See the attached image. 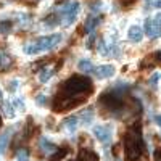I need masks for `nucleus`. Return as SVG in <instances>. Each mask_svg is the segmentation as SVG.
I'll return each mask as SVG.
<instances>
[{
	"mask_svg": "<svg viewBox=\"0 0 161 161\" xmlns=\"http://www.w3.org/2000/svg\"><path fill=\"white\" fill-rule=\"evenodd\" d=\"M124 150H126L127 161L137 159L140 152H142V142H140V139L137 136H134V134H127L126 140H124Z\"/></svg>",
	"mask_w": 161,
	"mask_h": 161,
	"instance_id": "obj_1",
	"label": "nucleus"
},
{
	"mask_svg": "<svg viewBox=\"0 0 161 161\" xmlns=\"http://www.w3.org/2000/svg\"><path fill=\"white\" fill-rule=\"evenodd\" d=\"M77 13H79V2H69V3H66L64 7L60 8V15L63 16V24L64 26H69L74 23L76 16H77Z\"/></svg>",
	"mask_w": 161,
	"mask_h": 161,
	"instance_id": "obj_2",
	"label": "nucleus"
},
{
	"mask_svg": "<svg viewBox=\"0 0 161 161\" xmlns=\"http://www.w3.org/2000/svg\"><path fill=\"white\" fill-rule=\"evenodd\" d=\"M63 40L61 34H53V36H47V37H40L39 40H36V47L39 52H45L50 48H55L60 42Z\"/></svg>",
	"mask_w": 161,
	"mask_h": 161,
	"instance_id": "obj_3",
	"label": "nucleus"
},
{
	"mask_svg": "<svg viewBox=\"0 0 161 161\" xmlns=\"http://www.w3.org/2000/svg\"><path fill=\"white\" fill-rule=\"evenodd\" d=\"M111 134H113L111 126H95L93 127V136L102 143H108L111 140Z\"/></svg>",
	"mask_w": 161,
	"mask_h": 161,
	"instance_id": "obj_4",
	"label": "nucleus"
},
{
	"mask_svg": "<svg viewBox=\"0 0 161 161\" xmlns=\"http://www.w3.org/2000/svg\"><path fill=\"white\" fill-rule=\"evenodd\" d=\"M93 73H95L97 79H108L114 74V66L113 64H102V66H97L93 69Z\"/></svg>",
	"mask_w": 161,
	"mask_h": 161,
	"instance_id": "obj_5",
	"label": "nucleus"
},
{
	"mask_svg": "<svg viewBox=\"0 0 161 161\" xmlns=\"http://www.w3.org/2000/svg\"><path fill=\"white\" fill-rule=\"evenodd\" d=\"M127 37H129L130 42L139 44L140 40L143 39V31L140 29V26H130L129 31H127Z\"/></svg>",
	"mask_w": 161,
	"mask_h": 161,
	"instance_id": "obj_6",
	"label": "nucleus"
},
{
	"mask_svg": "<svg viewBox=\"0 0 161 161\" xmlns=\"http://www.w3.org/2000/svg\"><path fill=\"white\" fill-rule=\"evenodd\" d=\"M79 161H98V155L92 150H80Z\"/></svg>",
	"mask_w": 161,
	"mask_h": 161,
	"instance_id": "obj_7",
	"label": "nucleus"
},
{
	"mask_svg": "<svg viewBox=\"0 0 161 161\" xmlns=\"http://www.w3.org/2000/svg\"><path fill=\"white\" fill-rule=\"evenodd\" d=\"M40 148L44 150V153H55L57 152V145L52 143L48 139L42 137V139H40Z\"/></svg>",
	"mask_w": 161,
	"mask_h": 161,
	"instance_id": "obj_8",
	"label": "nucleus"
},
{
	"mask_svg": "<svg viewBox=\"0 0 161 161\" xmlns=\"http://www.w3.org/2000/svg\"><path fill=\"white\" fill-rule=\"evenodd\" d=\"M10 137H11V129H7L5 134H2L0 136V153H5L7 147L10 143Z\"/></svg>",
	"mask_w": 161,
	"mask_h": 161,
	"instance_id": "obj_9",
	"label": "nucleus"
},
{
	"mask_svg": "<svg viewBox=\"0 0 161 161\" xmlns=\"http://www.w3.org/2000/svg\"><path fill=\"white\" fill-rule=\"evenodd\" d=\"M63 126H64V129L68 130V132H74L76 127H77V118H76V116L66 118V119L63 121Z\"/></svg>",
	"mask_w": 161,
	"mask_h": 161,
	"instance_id": "obj_10",
	"label": "nucleus"
},
{
	"mask_svg": "<svg viewBox=\"0 0 161 161\" xmlns=\"http://www.w3.org/2000/svg\"><path fill=\"white\" fill-rule=\"evenodd\" d=\"M52 76H53V69L52 68H44L42 71L39 73V80L40 82H47Z\"/></svg>",
	"mask_w": 161,
	"mask_h": 161,
	"instance_id": "obj_11",
	"label": "nucleus"
},
{
	"mask_svg": "<svg viewBox=\"0 0 161 161\" xmlns=\"http://www.w3.org/2000/svg\"><path fill=\"white\" fill-rule=\"evenodd\" d=\"M77 66H79V69L82 71V73H90V71H93V69H95V68L92 66V63H90L89 60H80Z\"/></svg>",
	"mask_w": 161,
	"mask_h": 161,
	"instance_id": "obj_12",
	"label": "nucleus"
},
{
	"mask_svg": "<svg viewBox=\"0 0 161 161\" xmlns=\"http://www.w3.org/2000/svg\"><path fill=\"white\" fill-rule=\"evenodd\" d=\"M10 64H11V58L8 55H5V53H0V69H7L10 68Z\"/></svg>",
	"mask_w": 161,
	"mask_h": 161,
	"instance_id": "obj_13",
	"label": "nucleus"
},
{
	"mask_svg": "<svg viewBox=\"0 0 161 161\" xmlns=\"http://www.w3.org/2000/svg\"><path fill=\"white\" fill-rule=\"evenodd\" d=\"M143 29H145V34L152 39L153 31H155V21H152V19H147V21H145V24H143Z\"/></svg>",
	"mask_w": 161,
	"mask_h": 161,
	"instance_id": "obj_14",
	"label": "nucleus"
},
{
	"mask_svg": "<svg viewBox=\"0 0 161 161\" xmlns=\"http://www.w3.org/2000/svg\"><path fill=\"white\" fill-rule=\"evenodd\" d=\"M98 21H100V18H98V16H97V18H90V19L87 21V24H86V31L92 32L93 29L97 28V24H98Z\"/></svg>",
	"mask_w": 161,
	"mask_h": 161,
	"instance_id": "obj_15",
	"label": "nucleus"
},
{
	"mask_svg": "<svg viewBox=\"0 0 161 161\" xmlns=\"http://www.w3.org/2000/svg\"><path fill=\"white\" fill-rule=\"evenodd\" d=\"M92 118H93V113L90 110H87V111H84L82 114H80V121H82V124H90Z\"/></svg>",
	"mask_w": 161,
	"mask_h": 161,
	"instance_id": "obj_16",
	"label": "nucleus"
},
{
	"mask_svg": "<svg viewBox=\"0 0 161 161\" xmlns=\"http://www.w3.org/2000/svg\"><path fill=\"white\" fill-rule=\"evenodd\" d=\"M16 158H18V161H29V155H28L26 150H18L16 152Z\"/></svg>",
	"mask_w": 161,
	"mask_h": 161,
	"instance_id": "obj_17",
	"label": "nucleus"
},
{
	"mask_svg": "<svg viewBox=\"0 0 161 161\" xmlns=\"http://www.w3.org/2000/svg\"><path fill=\"white\" fill-rule=\"evenodd\" d=\"M98 53H100L102 57H106L110 53V50H106V45H105L103 40H100V42H98Z\"/></svg>",
	"mask_w": 161,
	"mask_h": 161,
	"instance_id": "obj_18",
	"label": "nucleus"
},
{
	"mask_svg": "<svg viewBox=\"0 0 161 161\" xmlns=\"http://www.w3.org/2000/svg\"><path fill=\"white\" fill-rule=\"evenodd\" d=\"M13 106H15V110H18V111H24V103H23L21 98H15V100H13Z\"/></svg>",
	"mask_w": 161,
	"mask_h": 161,
	"instance_id": "obj_19",
	"label": "nucleus"
},
{
	"mask_svg": "<svg viewBox=\"0 0 161 161\" xmlns=\"http://www.w3.org/2000/svg\"><path fill=\"white\" fill-rule=\"evenodd\" d=\"M10 31H11L10 23H0V34H8Z\"/></svg>",
	"mask_w": 161,
	"mask_h": 161,
	"instance_id": "obj_20",
	"label": "nucleus"
},
{
	"mask_svg": "<svg viewBox=\"0 0 161 161\" xmlns=\"http://www.w3.org/2000/svg\"><path fill=\"white\" fill-rule=\"evenodd\" d=\"M3 111H5L7 118H13V116H15V111H13V108H11L10 103H5V105H3Z\"/></svg>",
	"mask_w": 161,
	"mask_h": 161,
	"instance_id": "obj_21",
	"label": "nucleus"
},
{
	"mask_svg": "<svg viewBox=\"0 0 161 161\" xmlns=\"http://www.w3.org/2000/svg\"><path fill=\"white\" fill-rule=\"evenodd\" d=\"M66 153H68V150H66V148H63V150H60L58 153L55 152V153H53V156H52V161H58V159H61Z\"/></svg>",
	"mask_w": 161,
	"mask_h": 161,
	"instance_id": "obj_22",
	"label": "nucleus"
},
{
	"mask_svg": "<svg viewBox=\"0 0 161 161\" xmlns=\"http://www.w3.org/2000/svg\"><path fill=\"white\" fill-rule=\"evenodd\" d=\"M36 103H37L39 106H45V105H47V97H45V95H37Z\"/></svg>",
	"mask_w": 161,
	"mask_h": 161,
	"instance_id": "obj_23",
	"label": "nucleus"
},
{
	"mask_svg": "<svg viewBox=\"0 0 161 161\" xmlns=\"http://www.w3.org/2000/svg\"><path fill=\"white\" fill-rule=\"evenodd\" d=\"M159 77H161V74H159V73H155V74H153V76L150 77V80H148V82H150V86H153V87H155V86L158 84Z\"/></svg>",
	"mask_w": 161,
	"mask_h": 161,
	"instance_id": "obj_24",
	"label": "nucleus"
},
{
	"mask_svg": "<svg viewBox=\"0 0 161 161\" xmlns=\"http://www.w3.org/2000/svg\"><path fill=\"white\" fill-rule=\"evenodd\" d=\"M158 37H161V24H156L155 23V31H153L152 39H158Z\"/></svg>",
	"mask_w": 161,
	"mask_h": 161,
	"instance_id": "obj_25",
	"label": "nucleus"
},
{
	"mask_svg": "<svg viewBox=\"0 0 161 161\" xmlns=\"http://www.w3.org/2000/svg\"><path fill=\"white\" fill-rule=\"evenodd\" d=\"M152 3L155 8H161V0H152Z\"/></svg>",
	"mask_w": 161,
	"mask_h": 161,
	"instance_id": "obj_26",
	"label": "nucleus"
},
{
	"mask_svg": "<svg viewBox=\"0 0 161 161\" xmlns=\"http://www.w3.org/2000/svg\"><path fill=\"white\" fill-rule=\"evenodd\" d=\"M155 23L156 24H161V13H158V15L155 16Z\"/></svg>",
	"mask_w": 161,
	"mask_h": 161,
	"instance_id": "obj_27",
	"label": "nucleus"
},
{
	"mask_svg": "<svg viewBox=\"0 0 161 161\" xmlns=\"http://www.w3.org/2000/svg\"><path fill=\"white\" fill-rule=\"evenodd\" d=\"M155 121H156V124H158V126L161 127V114H158V116L155 118Z\"/></svg>",
	"mask_w": 161,
	"mask_h": 161,
	"instance_id": "obj_28",
	"label": "nucleus"
},
{
	"mask_svg": "<svg viewBox=\"0 0 161 161\" xmlns=\"http://www.w3.org/2000/svg\"><path fill=\"white\" fill-rule=\"evenodd\" d=\"M121 2H123L124 5H129V3H132V2H134V0H121Z\"/></svg>",
	"mask_w": 161,
	"mask_h": 161,
	"instance_id": "obj_29",
	"label": "nucleus"
},
{
	"mask_svg": "<svg viewBox=\"0 0 161 161\" xmlns=\"http://www.w3.org/2000/svg\"><path fill=\"white\" fill-rule=\"evenodd\" d=\"M0 102H2V92H0Z\"/></svg>",
	"mask_w": 161,
	"mask_h": 161,
	"instance_id": "obj_30",
	"label": "nucleus"
}]
</instances>
